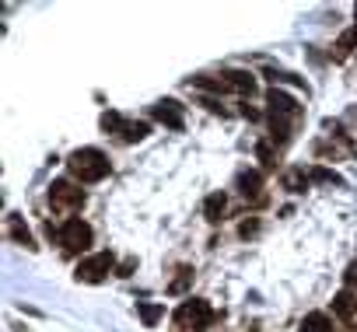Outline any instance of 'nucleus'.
Masks as SVG:
<instances>
[{
  "label": "nucleus",
  "mask_w": 357,
  "mask_h": 332,
  "mask_svg": "<svg viewBox=\"0 0 357 332\" xmlns=\"http://www.w3.org/2000/svg\"><path fill=\"white\" fill-rule=\"evenodd\" d=\"M189 88H196V91H207V95H228L231 88H228V81L218 74H196V77H189Z\"/></svg>",
  "instance_id": "9b49d317"
},
{
  "label": "nucleus",
  "mask_w": 357,
  "mask_h": 332,
  "mask_svg": "<svg viewBox=\"0 0 357 332\" xmlns=\"http://www.w3.org/2000/svg\"><path fill=\"white\" fill-rule=\"evenodd\" d=\"M350 49H354V28H350V32H343V35L336 39V60H347V57H350Z\"/></svg>",
  "instance_id": "b1692460"
},
{
  "label": "nucleus",
  "mask_w": 357,
  "mask_h": 332,
  "mask_svg": "<svg viewBox=\"0 0 357 332\" xmlns=\"http://www.w3.org/2000/svg\"><path fill=\"white\" fill-rule=\"evenodd\" d=\"M267 77L273 81V88H280V84H294V88H305V91H309V81L298 77V74H287V70H267Z\"/></svg>",
  "instance_id": "aec40b11"
},
{
  "label": "nucleus",
  "mask_w": 357,
  "mask_h": 332,
  "mask_svg": "<svg viewBox=\"0 0 357 332\" xmlns=\"http://www.w3.org/2000/svg\"><path fill=\"white\" fill-rule=\"evenodd\" d=\"M242 116H245L249 123H256V119H263V116H260V108H249V105H242Z\"/></svg>",
  "instance_id": "cd10ccee"
},
{
  "label": "nucleus",
  "mask_w": 357,
  "mask_h": 332,
  "mask_svg": "<svg viewBox=\"0 0 357 332\" xmlns=\"http://www.w3.org/2000/svg\"><path fill=\"white\" fill-rule=\"evenodd\" d=\"M193 276H196V273H193V266H179V269H175V276L168 280V287H165V294H168V297H182V294L193 287Z\"/></svg>",
  "instance_id": "ddd939ff"
},
{
  "label": "nucleus",
  "mask_w": 357,
  "mask_h": 332,
  "mask_svg": "<svg viewBox=\"0 0 357 332\" xmlns=\"http://www.w3.org/2000/svg\"><path fill=\"white\" fill-rule=\"evenodd\" d=\"M235 189H238L252 206H263V203H267V193H263V172H256V168L238 172V175H235Z\"/></svg>",
  "instance_id": "423d86ee"
},
{
  "label": "nucleus",
  "mask_w": 357,
  "mask_h": 332,
  "mask_svg": "<svg viewBox=\"0 0 357 332\" xmlns=\"http://www.w3.org/2000/svg\"><path fill=\"white\" fill-rule=\"evenodd\" d=\"M256 235H260V217H245L242 224H238V238L249 242V238H256Z\"/></svg>",
  "instance_id": "5701e85b"
},
{
  "label": "nucleus",
  "mask_w": 357,
  "mask_h": 332,
  "mask_svg": "<svg viewBox=\"0 0 357 332\" xmlns=\"http://www.w3.org/2000/svg\"><path fill=\"white\" fill-rule=\"evenodd\" d=\"M137 315H140V322L147 329H155L165 318V304H158V301H137Z\"/></svg>",
  "instance_id": "dca6fc26"
},
{
  "label": "nucleus",
  "mask_w": 357,
  "mask_h": 332,
  "mask_svg": "<svg viewBox=\"0 0 357 332\" xmlns=\"http://www.w3.org/2000/svg\"><path fill=\"white\" fill-rule=\"evenodd\" d=\"M46 199H49V210H53V213H77L88 196H84V189L74 179H57V182H49Z\"/></svg>",
  "instance_id": "20e7f679"
},
{
  "label": "nucleus",
  "mask_w": 357,
  "mask_h": 332,
  "mask_svg": "<svg viewBox=\"0 0 357 332\" xmlns=\"http://www.w3.org/2000/svg\"><path fill=\"white\" fill-rule=\"evenodd\" d=\"M119 266H116V252H95V255H88V259H81L77 262V269H74V280L77 284H102L109 273H116Z\"/></svg>",
  "instance_id": "39448f33"
},
{
  "label": "nucleus",
  "mask_w": 357,
  "mask_h": 332,
  "mask_svg": "<svg viewBox=\"0 0 357 332\" xmlns=\"http://www.w3.org/2000/svg\"><path fill=\"white\" fill-rule=\"evenodd\" d=\"M309 172H305V168H287L284 175H280V186L287 189V193H294V196H301L305 189H309Z\"/></svg>",
  "instance_id": "4468645a"
},
{
  "label": "nucleus",
  "mask_w": 357,
  "mask_h": 332,
  "mask_svg": "<svg viewBox=\"0 0 357 332\" xmlns=\"http://www.w3.org/2000/svg\"><path fill=\"white\" fill-rule=\"evenodd\" d=\"M200 105H207L211 113H221V116H228L224 108H221V101H218V98H211V95H207V98H200Z\"/></svg>",
  "instance_id": "bb28decb"
},
{
  "label": "nucleus",
  "mask_w": 357,
  "mask_h": 332,
  "mask_svg": "<svg viewBox=\"0 0 357 332\" xmlns=\"http://www.w3.org/2000/svg\"><path fill=\"white\" fill-rule=\"evenodd\" d=\"M214 318H218V311L211 308V301H203V297L182 301L175 308V315H172V322H175L179 332H207L214 325Z\"/></svg>",
  "instance_id": "f03ea898"
},
{
  "label": "nucleus",
  "mask_w": 357,
  "mask_h": 332,
  "mask_svg": "<svg viewBox=\"0 0 357 332\" xmlns=\"http://www.w3.org/2000/svg\"><path fill=\"white\" fill-rule=\"evenodd\" d=\"M354 18H357V4H354Z\"/></svg>",
  "instance_id": "c756f323"
},
{
  "label": "nucleus",
  "mask_w": 357,
  "mask_h": 332,
  "mask_svg": "<svg viewBox=\"0 0 357 332\" xmlns=\"http://www.w3.org/2000/svg\"><path fill=\"white\" fill-rule=\"evenodd\" d=\"M147 133H151V126H147L144 119H126V123H123L119 140H123V144H137V140H144Z\"/></svg>",
  "instance_id": "a211bd4d"
},
{
  "label": "nucleus",
  "mask_w": 357,
  "mask_h": 332,
  "mask_svg": "<svg viewBox=\"0 0 357 332\" xmlns=\"http://www.w3.org/2000/svg\"><path fill=\"white\" fill-rule=\"evenodd\" d=\"M228 213V196L224 193H211L203 199V217H207V224H221Z\"/></svg>",
  "instance_id": "f8f14e48"
},
{
  "label": "nucleus",
  "mask_w": 357,
  "mask_h": 332,
  "mask_svg": "<svg viewBox=\"0 0 357 332\" xmlns=\"http://www.w3.org/2000/svg\"><path fill=\"white\" fill-rule=\"evenodd\" d=\"M354 49H357V25H354Z\"/></svg>",
  "instance_id": "c85d7f7f"
},
{
  "label": "nucleus",
  "mask_w": 357,
  "mask_h": 332,
  "mask_svg": "<svg viewBox=\"0 0 357 332\" xmlns=\"http://www.w3.org/2000/svg\"><path fill=\"white\" fill-rule=\"evenodd\" d=\"M8 238H11L15 245L28 248V252H35V248H39V245H35V238H32V231H28V224L21 220V213H8Z\"/></svg>",
  "instance_id": "1a4fd4ad"
},
{
  "label": "nucleus",
  "mask_w": 357,
  "mask_h": 332,
  "mask_svg": "<svg viewBox=\"0 0 357 332\" xmlns=\"http://www.w3.org/2000/svg\"><path fill=\"white\" fill-rule=\"evenodd\" d=\"M333 315H340L343 322H354V315H357V297H354V291H340V294L333 297Z\"/></svg>",
  "instance_id": "2eb2a0df"
},
{
  "label": "nucleus",
  "mask_w": 357,
  "mask_h": 332,
  "mask_svg": "<svg viewBox=\"0 0 357 332\" xmlns=\"http://www.w3.org/2000/svg\"><path fill=\"white\" fill-rule=\"evenodd\" d=\"M256 157L263 161V172H273V168H277V144H273L270 137H263V140L256 144Z\"/></svg>",
  "instance_id": "6ab92c4d"
},
{
  "label": "nucleus",
  "mask_w": 357,
  "mask_h": 332,
  "mask_svg": "<svg viewBox=\"0 0 357 332\" xmlns=\"http://www.w3.org/2000/svg\"><path fill=\"white\" fill-rule=\"evenodd\" d=\"M301 332H333V318L326 311H309L301 322Z\"/></svg>",
  "instance_id": "f3484780"
},
{
  "label": "nucleus",
  "mask_w": 357,
  "mask_h": 332,
  "mask_svg": "<svg viewBox=\"0 0 357 332\" xmlns=\"http://www.w3.org/2000/svg\"><path fill=\"white\" fill-rule=\"evenodd\" d=\"M343 284H347V291H357V262H350L343 269Z\"/></svg>",
  "instance_id": "393cba45"
},
{
  "label": "nucleus",
  "mask_w": 357,
  "mask_h": 332,
  "mask_svg": "<svg viewBox=\"0 0 357 332\" xmlns=\"http://www.w3.org/2000/svg\"><path fill=\"white\" fill-rule=\"evenodd\" d=\"M267 113L287 116V119H294V123H301V119H305V108H301L287 91H280V88H270V91H267Z\"/></svg>",
  "instance_id": "6e6552de"
},
{
  "label": "nucleus",
  "mask_w": 357,
  "mask_h": 332,
  "mask_svg": "<svg viewBox=\"0 0 357 332\" xmlns=\"http://www.w3.org/2000/svg\"><path fill=\"white\" fill-rule=\"evenodd\" d=\"M133 269H137V259L130 255V259H123V262H119V269H116V276H130Z\"/></svg>",
  "instance_id": "a878e982"
},
{
  "label": "nucleus",
  "mask_w": 357,
  "mask_h": 332,
  "mask_svg": "<svg viewBox=\"0 0 357 332\" xmlns=\"http://www.w3.org/2000/svg\"><path fill=\"white\" fill-rule=\"evenodd\" d=\"M57 242H60L64 255H67V259H74V255H81V252H88V248H91L95 231H91L88 220H81V217H67V220H64V228H60V235H57Z\"/></svg>",
  "instance_id": "7ed1b4c3"
},
{
  "label": "nucleus",
  "mask_w": 357,
  "mask_h": 332,
  "mask_svg": "<svg viewBox=\"0 0 357 332\" xmlns=\"http://www.w3.org/2000/svg\"><path fill=\"white\" fill-rule=\"evenodd\" d=\"M309 179H312V182H322V186H343V179H340L336 172L322 168V164H316V168L309 172Z\"/></svg>",
  "instance_id": "4be33fe9"
},
{
  "label": "nucleus",
  "mask_w": 357,
  "mask_h": 332,
  "mask_svg": "<svg viewBox=\"0 0 357 332\" xmlns=\"http://www.w3.org/2000/svg\"><path fill=\"white\" fill-rule=\"evenodd\" d=\"M182 108L186 105H179L175 98H162V101L151 105V116H155L162 126H168V130H186V113Z\"/></svg>",
  "instance_id": "0eeeda50"
},
{
  "label": "nucleus",
  "mask_w": 357,
  "mask_h": 332,
  "mask_svg": "<svg viewBox=\"0 0 357 332\" xmlns=\"http://www.w3.org/2000/svg\"><path fill=\"white\" fill-rule=\"evenodd\" d=\"M67 172L77 186H95L102 182L109 172H113V161L106 150H98V147H77L67 154Z\"/></svg>",
  "instance_id": "f257e3e1"
},
{
  "label": "nucleus",
  "mask_w": 357,
  "mask_h": 332,
  "mask_svg": "<svg viewBox=\"0 0 357 332\" xmlns=\"http://www.w3.org/2000/svg\"><path fill=\"white\" fill-rule=\"evenodd\" d=\"M123 116L119 113H113V108H109V113H102V119H98V126H102V133H123Z\"/></svg>",
  "instance_id": "412c9836"
},
{
  "label": "nucleus",
  "mask_w": 357,
  "mask_h": 332,
  "mask_svg": "<svg viewBox=\"0 0 357 332\" xmlns=\"http://www.w3.org/2000/svg\"><path fill=\"white\" fill-rule=\"evenodd\" d=\"M221 77L228 81V88L235 95H252L256 91V74H249V70H221Z\"/></svg>",
  "instance_id": "9d476101"
}]
</instances>
